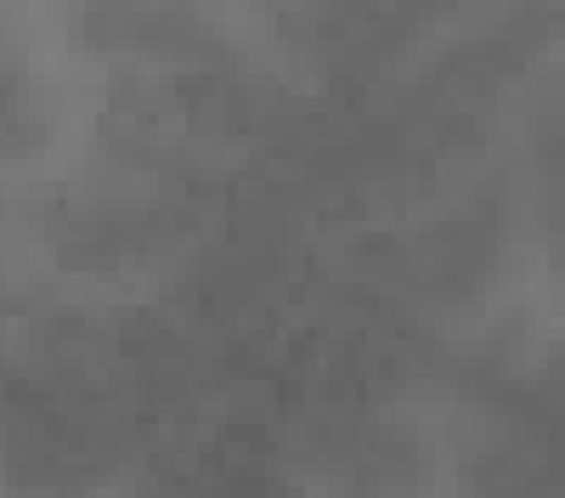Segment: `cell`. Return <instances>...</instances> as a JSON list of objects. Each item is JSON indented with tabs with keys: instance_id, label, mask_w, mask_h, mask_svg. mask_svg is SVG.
<instances>
[{
	"instance_id": "obj_1",
	"label": "cell",
	"mask_w": 565,
	"mask_h": 498,
	"mask_svg": "<svg viewBox=\"0 0 565 498\" xmlns=\"http://www.w3.org/2000/svg\"><path fill=\"white\" fill-rule=\"evenodd\" d=\"M543 181H548V215L559 226V255H565V103L543 125Z\"/></svg>"
}]
</instances>
